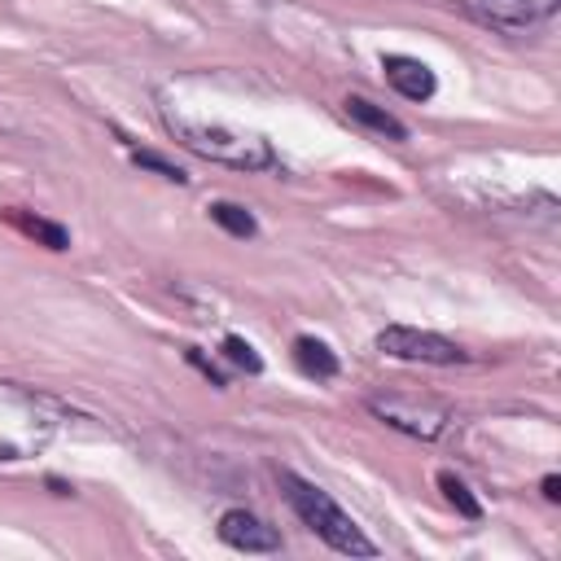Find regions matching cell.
Returning a JSON list of instances; mask_svg holds the SVG:
<instances>
[{"instance_id":"cell-1","label":"cell","mask_w":561,"mask_h":561,"mask_svg":"<svg viewBox=\"0 0 561 561\" xmlns=\"http://www.w3.org/2000/svg\"><path fill=\"white\" fill-rule=\"evenodd\" d=\"M162 123L197 158H210V162H224V167H237V171H263V167L276 162L272 145L259 131H241V127L206 123V118H184L171 105H162Z\"/></svg>"},{"instance_id":"cell-2","label":"cell","mask_w":561,"mask_h":561,"mask_svg":"<svg viewBox=\"0 0 561 561\" xmlns=\"http://www.w3.org/2000/svg\"><path fill=\"white\" fill-rule=\"evenodd\" d=\"M280 486H285V500L289 508L302 517V526H311L333 552H346V557H377V543L351 522V513H342V504L320 491L316 482L298 478L294 469H280Z\"/></svg>"},{"instance_id":"cell-3","label":"cell","mask_w":561,"mask_h":561,"mask_svg":"<svg viewBox=\"0 0 561 561\" xmlns=\"http://www.w3.org/2000/svg\"><path fill=\"white\" fill-rule=\"evenodd\" d=\"M368 412H373L377 421H386V425L412 434V438H425V443H434V438L451 425V408H443V403H434V399L373 394V399H368Z\"/></svg>"},{"instance_id":"cell-4","label":"cell","mask_w":561,"mask_h":561,"mask_svg":"<svg viewBox=\"0 0 561 561\" xmlns=\"http://www.w3.org/2000/svg\"><path fill=\"white\" fill-rule=\"evenodd\" d=\"M377 351L394 355V359H408V364H465L469 359L451 337L430 333V329H412V324L381 329L377 333Z\"/></svg>"},{"instance_id":"cell-5","label":"cell","mask_w":561,"mask_h":561,"mask_svg":"<svg viewBox=\"0 0 561 561\" xmlns=\"http://www.w3.org/2000/svg\"><path fill=\"white\" fill-rule=\"evenodd\" d=\"M219 539L228 548H237V552H280V535L267 522H259L254 513H245V508H228L219 517Z\"/></svg>"},{"instance_id":"cell-6","label":"cell","mask_w":561,"mask_h":561,"mask_svg":"<svg viewBox=\"0 0 561 561\" xmlns=\"http://www.w3.org/2000/svg\"><path fill=\"white\" fill-rule=\"evenodd\" d=\"M381 70H386V83L408 96V101H430L434 96V70L416 57H403V53H390L381 57Z\"/></svg>"},{"instance_id":"cell-7","label":"cell","mask_w":561,"mask_h":561,"mask_svg":"<svg viewBox=\"0 0 561 561\" xmlns=\"http://www.w3.org/2000/svg\"><path fill=\"white\" fill-rule=\"evenodd\" d=\"M342 110H346V118H355L364 131H377L381 140H386V136H390V140H408V127H403L390 110L373 105L368 96H346V101H342Z\"/></svg>"},{"instance_id":"cell-8","label":"cell","mask_w":561,"mask_h":561,"mask_svg":"<svg viewBox=\"0 0 561 561\" xmlns=\"http://www.w3.org/2000/svg\"><path fill=\"white\" fill-rule=\"evenodd\" d=\"M482 9L504 26H530L557 9V0H482Z\"/></svg>"},{"instance_id":"cell-9","label":"cell","mask_w":561,"mask_h":561,"mask_svg":"<svg viewBox=\"0 0 561 561\" xmlns=\"http://www.w3.org/2000/svg\"><path fill=\"white\" fill-rule=\"evenodd\" d=\"M294 364H298L307 377H316V381L337 377V355H333L320 337H294Z\"/></svg>"},{"instance_id":"cell-10","label":"cell","mask_w":561,"mask_h":561,"mask_svg":"<svg viewBox=\"0 0 561 561\" xmlns=\"http://www.w3.org/2000/svg\"><path fill=\"white\" fill-rule=\"evenodd\" d=\"M9 219L26 232V237H39L48 250H66L70 245V232L61 228V224H48V219H39V215H26V210H9Z\"/></svg>"},{"instance_id":"cell-11","label":"cell","mask_w":561,"mask_h":561,"mask_svg":"<svg viewBox=\"0 0 561 561\" xmlns=\"http://www.w3.org/2000/svg\"><path fill=\"white\" fill-rule=\"evenodd\" d=\"M210 219H215L228 237H254V232H259L254 215H250L245 206H237V202H210Z\"/></svg>"},{"instance_id":"cell-12","label":"cell","mask_w":561,"mask_h":561,"mask_svg":"<svg viewBox=\"0 0 561 561\" xmlns=\"http://www.w3.org/2000/svg\"><path fill=\"white\" fill-rule=\"evenodd\" d=\"M438 486H443V495L460 508V517H469V522H478V517H482V504L473 500V491L465 486V478H456L451 469H438Z\"/></svg>"},{"instance_id":"cell-13","label":"cell","mask_w":561,"mask_h":561,"mask_svg":"<svg viewBox=\"0 0 561 561\" xmlns=\"http://www.w3.org/2000/svg\"><path fill=\"white\" fill-rule=\"evenodd\" d=\"M224 355H228L237 368H245V373H263V359H259V351H254L245 337H237V333H228V337H224Z\"/></svg>"},{"instance_id":"cell-14","label":"cell","mask_w":561,"mask_h":561,"mask_svg":"<svg viewBox=\"0 0 561 561\" xmlns=\"http://www.w3.org/2000/svg\"><path fill=\"white\" fill-rule=\"evenodd\" d=\"M131 162H136V167H149V171H158L162 180H175V184H184V171H180L175 162H167V158L149 153V149H131Z\"/></svg>"},{"instance_id":"cell-15","label":"cell","mask_w":561,"mask_h":561,"mask_svg":"<svg viewBox=\"0 0 561 561\" xmlns=\"http://www.w3.org/2000/svg\"><path fill=\"white\" fill-rule=\"evenodd\" d=\"M188 359H193V364H197V368H202V373H206V377H210V381H215V386H228V381H224V373H219V368H215V364H210V359H202V355H197V351H193V346H188Z\"/></svg>"},{"instance_id":"cell-16","label":"cell","mask_w":561,"mask_h":561,"mask_svg":"<svg viewBox=\"0 0 561 561\" xmlns=\"http://www.w3.org/2000/svg\"><path fill=\"white\" fill-rule=\"evenodd\" d=\"M543 500H561V478L557 473L543 478Z\"/></svg>"}]
</instances>
